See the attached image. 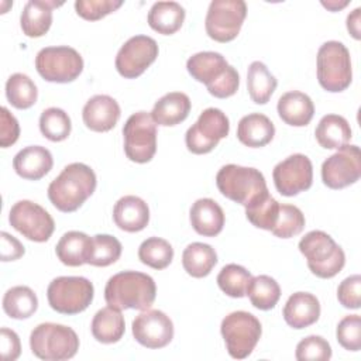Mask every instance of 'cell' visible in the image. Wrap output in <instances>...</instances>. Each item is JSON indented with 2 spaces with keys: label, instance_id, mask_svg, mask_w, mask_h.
Listing matches in <instances>:
<instances>
[{
  "label": "cell",
  "instance_id": "15",
  "mask_svg": "<svg viewBox=\"0 0 361 361\" xmlns=\"http://www.w3.org/2000/svg\"><path fill=\"white\" fill-rule=\"evenodd\" d=\"M158 44L148 35H134L128 38L116 55V69L126 79H135L158 56Z\"/></svg>",
  "mask_w": 361,
  "mask_h": 361
},
{
  "label": "cell",
  "instance_id": "9",
  "mask_svg": "<svg viewBox=\"0 0 361 361\" xmlns=\"http://www.w3.org/2000/svg\"><path fill=\"white\" fill-rule=\"evenodd\" d=\"M93 296V283L83 276H58L47 289L49 306L61 314H78L86 310Z\"/></svg>",
  "mask_w": 361,
  "mask_h": 361
},
{
  "label": "cell",
  "instance_id": "6",
  "mask_svg": "<svg viewBox=\"0 0 361 361\" xmlns=\"http://www.w3.org/2000/svg\"><path fill=\"white\" fill-rule=\"evenodd\" d=\"M30 347L39 360L63 361L76 355L79 337L69 326L41 323L30 334Z\"/></svg>",
  "mask_w": 361,
  "mask_h": 361
},
{
  "label": "cell",
  "instance_id": "7",
  "mask_svg": "<svg viewBox=\"0 0 361 361\" xmlns=\"http://www.w3.org/2000/svg\"><path fill=\"white\" fill-rule=\"evenodd\" d=\"M317 80L331 93L345 90L353 79L351 56L347 47L340 41H327L317 51Z\"/></svg>",
  "mask_w": 361,
  "mask_h": 361
},
{
  "label": "cell",
  "instance_id": "5",
  "mask_svg": "<svg viewBox=\"0 0 361 361\" xmlns=\"http://www.w3.org/2000/svg\"><path fill=\"white\" fill-rule=\"evenodd\" d=\"M299 251L306 258L312 274L322 279L336 276L345 264L343 248L322 230H312L305 234L299 241Z\"/></svg>",
  "mask_w": 361,
  "mask_h": 361
},
{
  "label": "cell",
  "instance_id": "23",
  "mask_svg": "<svg viewBox=\"0 0 361 361\" xmlns=\"http://www.w3.org/2000/svg\"><path fill=\"white\" fill-rule=\"evenodd\" d=\"M189 219L193 230L203 237L220 234L226 220L220 204L210 197L197 199L190 207Z\"/></svg>",
  "mask_w": 361,
  "mask_h": 361
},
{
  "label": "cell",
  "instance_id": "4",
  "mask_svg": "<svg viewBox=\"0 0 361 361\" xmlns=\"http://www.w3.org/2000/svg\"><path fill=\"white\" fill-rule=\"evenodd\" d=\"M216 185L223 196L244 207L269 193L262 172L235 164H227L219 169Z\"/></svg>",
  "mask_w": 361,
  "mask_h": 361
},
{
  "label": "cell",
  "instance_id": "30",
  "mask_svg": "<svg viewBox=\"0 0 361 361\" xmlns=\"http://www.w3.org/2000/svg\"><path fill=\"white\" fill-rule=\"evenodd\" d=\"M314 135L320 147L326 149H338L350 142L351 127L343 116L326 114L320 118Z\"/></svg>",
  "mask_w": 361,
  "mask_h": 361
},
{
  "label": "cell",
  "instance_id": "34",
  "mask_svg": "<svg viewBox=\"0 0 361 361\" xmlns=\"http://www.w3.org/2000/svg\"><path fill=\"white\" fill-rule=\"evenodd\" d=\"M37 309L38 298L28 286H13L3 296V310L11 319H28L37 312Z\"/></svg>",
  "mask_w": 361,
  "mask_h": 361
},
{
  "label": "cell",
  "instance_id": "16",
  "mask_svg": "<svg viewBox=\"0 0 361 361\" xmlns=\"http://www.w3.org/2000/svg\"><path fill=\"white\" fill-rule=\"evenodd\" d=\"M361 176V154L357 145H344L322 165V180L330 189H343Z\"/></svg>",
  "mask_w": 361,
  "mask_h": 361
},
{
  "label": "cell",
  "instance_id": "44",
  "mask_svg": "<svg viewBox=\"0 0 361 361\" xmlns=\"http://www.w3.org/2000/svg\"><path fill=\"white\" fill-rule=\"evenodd\" d=\"M338 344L348 351H360L361 348V317L348 314L343 317L336 329Z\"/></svg>",
  "mask_w": 361,
  "mask_h": 361
},
{
  "label": "cell",
  "instance_id": "25",
  "mask_svg": "<svg viewBox=\"0 0 361 361\" xmlns=\"http://www.w3.org/2000/svg\"><path fill=\"white\" fill-rule=\"evenodd\" d=\"M276 110L283 123L293 127H305L313 118L314 104L306 93L290 90L279 97Z\"/></svg>",
  "mask_w": 361,
  "mask_h": 361
},
{
  "label": "cell",
  "instance_id": "31",
  "mask_svg": "<svg viewBox=\"0 0 361 361\" xmlns=\"http://www.w3.org/2000/svg\"><path fill=\"white\" fill-rule=\"evenodd\" d=\"M185 14V8L176 1H157L151 6L147 20L154 31L171 35L182 27Z\"/></svg>",
  "mask_w": 361,
  "mask_h": 361
},
{
  "label": "cell",
  "instance_id": "41",
  "mask_svg": "<svg viewBox=\"0 0 361 361\" xmlns=\"http://www.w3.org/2000/svg\"><path fill=\"white\" fill-rule=\"evenodd\" d=\"M279 204L281 203H278L269 193H267L245 207V216L252 226L271 231L278 220Z\"/></svg>",
  "mask_w": 361,
  "mask_h": 361
},
{
  "label": "cell",
  "instance_id": "13",
  "mask_svg": "<svg viewBox=\"0 0 361 361\" xmlns=\"http://www.w3.org/2000/svg\"><path fill=\"white\" fill-rule=\"evenodd\" d=\"M230 131L228 117L216 107L203 110L193 126L185 134V142L192 154H207L213 151L221 138Z\"/></svg>",
  "mask_w": 361,
  "mask_h": 361
},
{
  "label": "cell",
  "instance_id": "8",
  "mask_svg": "<svg viewBox=\"0 0 361 361\" xmlns=\"http://www.w3.org/2000/svg\"><path fill=\"white\" fill-rule=\"evenodd\" d=\"M220 331L230 357L244 360L252 353L259 341L262 327L254 314L237 310L231 312L221 320Z\"/></svg>",
  "mask_w": 361,
  "mask_h": 361
},
{
  "label": "cell",
  "instance_id": "33",
  "mask_svg": "<svg viewBox=\"0 0 361 361\" xmlns=\"http://www.w3.org/2000/svg\"><path fill=\"white\" fill-rule=\"evenodd\" d=\"M276 78L261 61L250 63L247 71V89L251 100L257 104H265L276 89Z\"/></svg>",
  "mask_w": 361,
  "mask_h": 361
},
{
  "label": "cell",
  "instance_id": "47",
  "mask_svg": "<svg viewBox=\"0 0 361 361\" xmlns=\"http://www.w3.org/2000/svg\"><path fill=\"white\" fill-rule=\"evenodd\" d=\"M20 135V126L17 118L8 111L7 107H1L0 113V145L7 148L13 145Z\"/></svg>",
  "mask_w": 361,
  "mask_h": 361
},
{
  "label": "cell",
  "instance_id": "22",
  "mask_svg": "<svg viewBox=\"0 0 361 361\" xmlns=\"http://www.w3.org/2000/svg\"><path fill=\"white\" fill-rule=\"evenodd\" d=\"M113 220L120 230L127 233L141 231L149 221L148 204L138 196H123L113 207Z\"/></svg>",
  "mask_w": 361,
  "mask_h": 361
},
{
  "label": "cell",
  "instance_id": "21",
  "mask_svg": "<svg viewBox=\"0 0 361 361\" xmlns=\"http://www.w3.org/2000/svg\"><path fill=\"white\" fill-rule=\"evenodd\" d=\"M52 154L42 145H28L20 149L13 159L16 173L27 180L44 178L52 169Z\"/></svg>",
  "mask_w": 361,
  "mask_h": 361
},
{
  "label": "cell",
  "instance_id": "50",
  "mask_svg": "<svg viewBox=\"0 0 361 361\" xmlns=\"http://www.w3.org/2000/svg\"><path fill=\"white\" fill-rule=\"evenodd\" d=\"M360 21H361V8L357 7L347 16V30L355 39L361 38V24H360Z\"/></svg>",
  "mask_w": 361,
  "mask_h": 361
},
{
  "label": "cell",
  "instance_id": "14",
  "mask_svg": "<svg viewBox=\"0 0 361 361\" xmlns=\"http://www.w3.org/2000/svg\"><path fill=\"white\" fill-rule=\"evenodd\" d=\"M8 221L25 238L35 243H45L54 233L55 223L52 216L38 203L18 200L8 213Z\"/></svg>",
  "mask_w": 361,
  "mask_h": 361
},
{
  "label": "cell",
  "instance_id": "18",
  "mask_svg": "<svg viewBox=\"0 0 361 361\" xmlns=\"http://www.w3.org/2000/svg\"><path fill=\"white\" fill-rule=\"evenodd\" d=\"M133 336L137 343L147 348H164L173 338V323L158 309L142 310L133 320Z\"/></svg>",
  "mask_w": 361,
  "mask_h": 361
},
{
  "label": "cell",
  "instance_id": "48",
  "mask_svg": "<svg viewBox=\"0 0 361 361\" xmlns=\"http://www.w3.org/2000/svg\"><path fill=\"white\" fill-rule=\"evenodd\" d=\"M1 338V358L4 361H14L20 357L21 344L16 331L3 327L0 331Z\"/></svg>",
  "mask_w": 361,
  "mask_h": 361
},
{
  "label": "cell",
  "instance_id": "3",
  "mask_svg": "<svg viewBox=\"0 0 361 361\" xmlns=\"http://www.w3.org/2000/svg\"><path fill=\"white\" fill-rule=\"evenodd\" d=\"M157 296L154 279L138 271H123L113 275L104 288L107 305L116 309L147 310L152 306Z\"/></svg>",
  "mask_w": 361,
  "mask_h": 361
},
{
  "label": "cell",
  "instance_id": "38",
  "mask_svg": "<svg viewBox=\"0 0 361 361\" xmlns=\"http://www.w3.org/2000/svg\"><path fill=\"white\" fill-rule=\"evenodd\" d=\"M138 258L147 267L154 269H164L173 259V248L164 238L149 237L140 244Z\"/></svg>",
  "mask_w": 361,
  "mask_h": 361
},
{
  "label": "cell",
  "instance_id": "51",
  "mask_svg": "<svg viewBox=\"0 0 361 361\" xmlns=\"http://www.w3.org/2000/svg\"><path fill=\"white\" fill-rule=\"evenodd\" d=\"M350 1L348 0H344V1H334V0H330V1H322V4L329 8L330 11H338L340 8L345 7Z\"/></svg>",
  "mask_w": 361,
  "mask_h": 361
},
{
  "label": "cell",
  "instance_id": "39",
  "mask_svg": "<svg viewBox=\"0 0 361 361\" xmlns=\"http://www.w3.org/2000/svg\"><path fill=\"white\" fill-rule=\"evenodd\" d=\"M252 275L244 267L227 264L217 275L219 288L230 298H244Z\"/></svg>",
  "mask_w": 361,
  "mask_h": 361
},
{
  "label": "cell",
  "instance_id": "27",
  "mask_svg": "<svg viewBox=\"0 0 361 361\" xmlns=\"http://www.w3.org/2000/svg\"><path fill=\"white\" fill-rule=\"evenodd\" d=\"M192 103L188 94L182 92H171L159 97L151 111V117L158 126H176L186 120Z\"/></svg>",
  "mask_w": 361,
  "mask_h": 361
},
{
  "label": "cell",
  "instance_id": "2",
  "mask_svg": "<svg viewBox=\"0 0 361 361\" xmlns=\"http://www.w3.org/2000/svg\"><path fill=\"white\" fill-rule=\"evenodd\" d=\"M189 75L206 85L209 93L217 99L233 96L240 86V75L237 69L226 61V58L214 51H202L192 55L186 62Z\"/></svg>",
  "mask_w": 361,
  "mask_h": 361
},
{
  "label": "cell",
  "instance_id": "35",
  "mask_svg": "<svg viewBox=\"0 0 361 361\" xmlns=\"http://www.w3.org/2000/svg\"><path fill=\"white\" fill-rule=\"evenodd\" d=\"M247 295L254 307L259 310H271L281 298V288L269 275H258L251 278L247 286Z\"/></svg>",
  "mask_w": 361,
  "mask_h": 361
},
{
  "label": "cell",
  "instance_id": "42",
  "mask_svg": "<svg viewBox=\"0 0 361 361\" xmlns=\"http://www.w3.org/2000/svg\"><path fill=\"white\" fill-rule=\"evenodd\" d=\"M305 228V216L302 210L293 204H279L278 220L271 230L279 238H290Z\"/></svg>",
  "mask_w": 361,
  "mask_h": 361
},
{
  "label": "cell",
  "instance_id": "10",
  "mask_svg": "<svg viewBox=\"0 0 361 361\" xmlns=\"http://www.w3.org/2000/svg\"><path fill=\"white\" fill-rule=\"evenodd\" d=\"M35 68L42 79L54 83L73 82L83 71V58L68 45L45 47L35 56Z\"/></svg>",
  "mask_w": 361,
  "mask_h": 361
},
{
  "label": "cell",
  "instance_id": "36",
  "mask_svg": "<svg viewBox=\"0 0 361 361\" xmlns=\"http://www.w3.org/2000/svg\"><path fill=\"white\" fill-rule=\"evenodd\" d=\"M6 97L16 109L25 110L35 104L38 90L30 76L17 72L13 73L6 82Z\"/></svg>",
  "mask_w": 361,
  "mask_h": 361
},
{
  "label": "cell",
  "instance_id": "32",
  "mask_svg": "<svg viewBox=\"0 0 361 361\" xmlns=\"http://www.w3.org/2000/svg\"><path fill=\"white\" fill-rule=\"evenodd\" d=\"M217 264L214 248L204 243H192L182 252L183 269L193 278L207 276Z\"/></svg>",
  "mask_w": 361,
  "mask_h": 361
},
{
  "label": "cell",
  "instance_id": "12",
  "mask_svg": "<svg viewBox=\"0 0 361 361\" xmlns=\"http://www.w3.org/2000/svg\"><path fill=\"white\" fill-rule=\"evenodd\" d=\"M245 16L247 4L243 0H213L204 18L206 32L217 42L233 41L238 35Z\"/></svg>",
  "mask_w": 361,
  "mask_h": 361
},
{
  "label": "cell",
  "instance_id": "45",
  "mask_svg": "<svg viewBox=\"0 0 361 361\" xmlns=\"http://www.w3.org/2000/svg\"><path fill=\"white\" fill-rule=\"evenodd\" d=\"M123 6L121 0H76L75 10L85 20L96 21Z\"/></svg>",
  "mask_w": 361,
  "mask_h": 361
},
{
  "label": "cell",
  "instance_id": "40",
  "mask_svg": "<svg viewBox=\"0 0 361 361\" xmlns=\"http://www.w3.org/2000/svg\"><path fill=\"white\" fill-rule=\"evenodd\" d=\"M121 243L110 234H96L92 237V250L87 264L93 267H109L121 255Z\"/></svg>",
  "mask_w": 361,
  "mask_h": 361
},
{
  "label": "cell",
  "instance_id": "37",
  "mask_svg": "<svg viewBox=\"0 0 361 361\" xmlns=\"http://www.w3.org/2000/svg\"><path fill=\"white\" fill-rule=\"evenodd\" d=\"M72 130L71 117L59 107H48L39 116L41 134L54 142L63 141L69 137Z\"/></svg>",
  "mask_w": 361,
  "mask_h": 361
},
{
  "label": "cell",
  "instance_id": "43",
  "mask_svg": "<svg viewBox=\"0 0 361 361\" xmlns=\"http://www.w3.org/2000/svg\"><path fill=\"white\" fill-rule=\"evenodd\" d=\"M298 361H327L331 358V347L322 336H307L296 345Z\"/></svg>",
  "mask_w": 361,
  "mask_h": 361
},
{
  "label": "cell",
  "instance_id": "17",
  "mask_svg": "<svg viewBox=\"0 0 361 361\" xmlns=\"http://www.w3.org/2000/svg\"><path fill=\"white\" fill-rule=\"evenodd\" d=\"M272 178L276 190L282 196H296L307 190L313 183V165L309 157L293 154L275 165Z\"/></svg>",
  "mask_w": 361,
  "mask_h": 361
},
{
  "label": "cell",
  "instance_id": "26",
  "mask_svg": "<svg viewBox=\"0 0 361 361\" xmlns=\"http://www.w3.org/2000/svg\"><path fill=\"white\" fill-rule=\"evenodd\" d=\"M275 135L274 123L262 113H250L238 121L237 138L250 148L265 147Z\"/></svg>",
  "mask_w": 361,
  "mask_h": 361
},
{
  "label": "cell",
  "instance_id": "28",
  "mask_svg": "<svg viewBox=\"0 0 361 361\" xmlns=\"http://www.w3.org/2000/svg\"><path fill=\"white\" fill-rule=\"evenodd\" d=\"M90 250L92 237L75 230L65 233L55 247L58 259L68 267H80L87 264Z\"/></svg>",
  "mask_w": 361,
  "mask_h": 361
},
{
  "label": "cell",
  "instance_id": "19",
  "mask_svg": "<svg viewBox=\"0 0 361 361\" xmlns=\"http://www.w3.org/2000/svg\"><path fill=\"white\" fill-rule=\"evenodd\" d=\"M121 114L120 106L109 94H94L83 106L82 118L85 126L96 133L110 131Z\"/></svg>",
  "mask_w": 361,
  "mask_h": 361
},
{
  "label": "cell",
  "instance_id": "46",
  "mask_svg": "<svg viewBox=\"0 0 361 361\" xmlns=\"http://www.w3.org/2000/svg\"><path fill=\"white\" fill-rule=\"evenodd\" d=\"M337 299L343 307L360 309L361 306V276L350 275L337 288Z\"/></svg>",
  "mask_w": 361,
  "mask_h": 361
},
{
  "label": "cell",
  "instance_id": "20",
  "mask_svg": "<svg viewBox=\"0 0 361 361\" xmlns=\"http://www.w3.org/2000/svg\"><path fill=\"white\" fill-rule=\"evenodd\" d=\"M282 314L288 326L300 330L319 320L320 302L309 292H295L288 298Z\"/></svg>",
  "mask_w": 361,
  "mask_h": 361
},
{
  "label": "cell",
  "instance_id": "49",
  "mask_svg": "<svg viewBox=\"0 0 361 361\" xmlns=\"http://www.w3.org/2000/svg\"><path fill=\"white\" fill-rule=\"evenodd\" d=\"M0 241H1V248H0V258L3 262L7 261H16L21 258L25 252L24 245L11 234L1 231L0 234Z\"/></svg>",
  "mask_w": 361,
  "mask_h": 361
},
{
  "label": "cell",
  "instance_id": "24",
  "mask_svg": "<svg viewBox=\"0 0 361 361\" xmlns=\"http://www.w3.org/2000/svg\"><path fill=\"white\" fill-rule=\"evenodd\" d=\"M62 4V1L56 3L52 0L27 1L20 16V25L23 32L30 38L45 35L52 24V10Z\"/></svg>",
  "mask_w": 361,
  "mask_h": 361
},
{
  "label": "cell",
  "instance_id": "29",
  "mask_svg": "<svg viewBox=\"0 0 361 361\" xmlns=\"http://www.w3.org/2000/svg\"><path fill=\"white\" fill-rule=\"evenodd\" d=\"M90 330L99 343L113 344L120 341L126 331V322L121 310L110 305L97 310L93 316Z\"/></svg>",
  "mask_w": 361,
  "mask_h": 361
},
{
  "label": "cell",
  "instance_id": "1",
  "mask_svg": "<svg viewBox=\"0 0 361 361\" xmlns=\"http://www.w3.org/2000/svg\"><path fill=\"white\" fill-rule=\"evenodd\" d=\"M96 183V173L89 165L72 162L49 183L48 199L59 212L72 213L93 195Z\"/></svg>",
  "mask_w": 361,
  "mask_h": 361
},
{
  "label": "cell",
  "instance_id": "11",
  "mask_svg": "<svg viewBox=\"0 0 361 361\" xmlns=\"http://www.w3.org/2000/svg\"><path fill=\"white\" fill-rule=\"evenodd\" d=\"M124 152L127 158L137 164L149 162L157 152V124L151 113H133L124 127Z\"/></svg>",
  "mask_w": 361,
  "mask_h": 361
}]
</instances>
